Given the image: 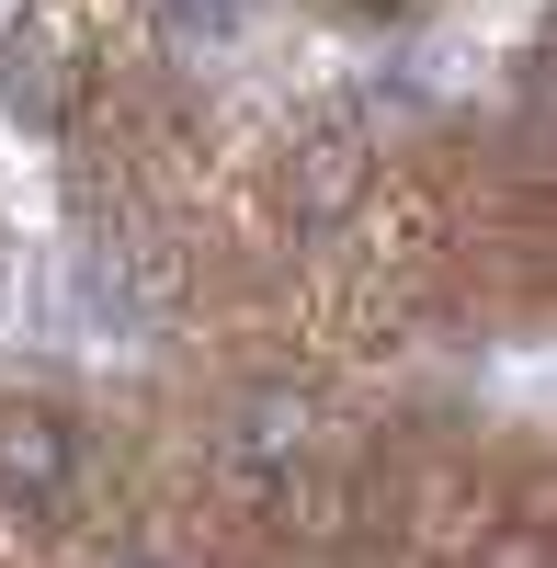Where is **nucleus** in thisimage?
I'll return each instance as SVG.
<instances>
[{
    "label": "nucleus",
    "mask_w": 557,
    "mask_h": 568,
    "mask_svg": "<svg viewBox=\"0 0 557 568\" xmlns=\"http://www.w3.org/2000/svg\"><path fill=\"white\" fill-rule=\"evenodd\" d=\"M331 444H342L331 398H307V387H251L240 409H227V433H216V466H227V489H240V500L285 511V524H318V466H331Z\"/></svg>",
    "instance_id": "nucleus-1"
},
{
    "label": "nucleus",
    "mask_w": 557,
    "mask_h": 568,
    "mask_svg": "<svg viewBox=\"0 0 557 568\" xmlns=\"http://www.w3.org/2000/svg\"><path fill=\"white\" fill-rule=\"evenodd\" d=\"M80 466H91L80 409H58V398H12L0 409V511H12V524H58L80 500Z\"/></svg>",
    "instance_id": "nucleus-2"
},
{
    "label": "nucleus",
    "mask_w": 557,
    "mask_h": 568,
    "mask_svg": "<svg viewBox=\"0 0 557 568\" xmlns=\"http://www.w3.org/2000/svg\"><path fill=\"white\" fill-rule=\"evenodd\" d=\"M0 103H12L34 136L69 125V103H80V34L58 12H23L12 23V45H0Z\"/></svg>",
    "instance_id": "nucleus-3"
},
{
    "label": "nucleus",
    "mask_w": 557,
    "mask_h": 568,
    "mask_svg": "<svg viewBox=\"0 0 557 568\" xmlns=\"http://www.w3.org/2000/svg\"><path fill=\"white\" fill-rule=\"evenodd\" d=\"M353 205H364V136L353 125H307L285 149V216L307 227V240H331Z\"/></svg>",
    "instance_id": "nucleus-4"
},
{
    "label": "nucleus",
    "mask_w": 557,
    "mask_h": 568,
    "mask_svg": "<svg viewBox=\"0 0 557 568\" xmlns=\"http://www.w3.org/2000/svg\"><path fill=\"white\" fill-rule=\"evenodd\" d=\"M160 12H171L182 34H227V23H240V12H251V0H160Z\"/></svg>",
    "instance_id": "nucleus-5"
},
{
    "label": "nucleus",
    "mask_w": 557,
    "mask_h": 568,
    "mask_svg": "<svg viewBox=\"0 0 557 568\" xmlns=\"http://www.w3.org/2000/svg\"><path fill=\"white\" fill-rule=\"evenodd\" d=\"M342 12H409V0H342Z\"/></svg>",
    "instance_id": "nucleus-6"
},
{
    "label": "nucleus",
    "mask_w": 557,
    "mask_h": 568,
    "mask_svg": "<svg viewBox=\"0 0 557 568\" xmlns=\"http://www.w3.org/2000/svg\"><path fill=\"white\" fill-rule=\"evenodd\" d=\"M136 568H160V557H136Z\"/></svg>",
    "instance_id": "nucleus-7"
}]
</instances>
